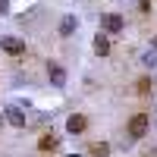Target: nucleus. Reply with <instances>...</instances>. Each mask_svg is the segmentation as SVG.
I'll list each match as a JSON object with an SVG mask.
<instances>
[{
    "label": "nucleus",
    "instance_id": "f257e3e1",
    "mask_svg": "<svg viewBox=\"0 0 157 157\" xmlns=\"http://www.w3.org/2000/svg\"><path fill=\"white\" fill-rule=\"evenodd\" d=\"M148 129H151V116L148 113H132L129 123H126V138L129 141H138V138L148 135Z\"/></svg>",
    "mask_w": 157,
    "mask_h": 157
},
{
    "label": "nucleus",
    "instance_id": "f03ea898",
    "mask_svg": "<svg viewBox=\"0 0 157 157\" xmlns=\"http://www.w3.org/2000/svg\"><path fill=\"white\" fill-rule=\"evenodd\" d=\"M0 50H3L6 57L19 60V57L29 54V44H25V38H19V35H0Z\"/></svg>",
    "mask_w": 157,
    "mask_h": 157
},
{
    "label": "nucleus",
    "instance_id": "7ed1b4c3",
    "mask_svg": "<svg viewBox=\"0 0 157 157\" xmlns=\"http://www.w3.org/2000/svg\"><path fill=\"white\" fill-rule=\"evenodd\" d=\"M98 22H101V32H107L110 38L126 32V19L120 16V13H101V19H98Z\"/></svg>",
    "mask_w": 157,
    "mask_h": 157
},
{
    "label": "nucleus",
    "instance_id": "20e7f679",
    "mask_svg": "<svg viewBox=\"0 0 157 157\" xmlns=\"http://www.w3.org/2000/svg\"><path fill=\"white\" fill-rule=\"evenodd\" d=\"M3 120L10 126H16V129H29V116H25L22 104H6L3 107Z\"/></svg>",
    "mask_w": 157,
    "mask_h": 157
},
{
    "label": "nucleus",
    "instance_id": "39448f33",
    "mask_svg": "<svg viewBox=\"0 0 157 157\" xmlns=\"http://www.w3.org/2000/svg\"><path fill=\"white\" fill-rule=\"evenodd\" d=\"M78 25H82V22H78L75 13H66V16H60V22H57V35L60 38H72L78 32Z\"/></svg>",
    "mask_w": 157,
    "mask_h": 157
},
{
    "label": "nucleus",
    "instance_id": "423d86ee",
    "mask_svg": "<svg viewBox=\"0 0 157 157\" xmlns=\"http://www.w3.org/2000/svg\"><path fill=\"white\" fill-rule=\"evenodd\" d=\"M47 78H50L54 88H66V78L69 75H66V69H63L57 60H47Z\"/></svg>",
    "mask_w": 157,
    "mask_h": 157
},
{
    "label": "nucleus",
    "instance_id": "0eeeda50",
    "mask_svg": "<svg viewBox=\"0 0 157 157\" xmlns=\"http://www.w3.org/2000/svg\"><path fill=\"white\" fill-rule=\"evenodd\" d=\"M66 132H69V135H85V132H88V116H85V113H69Z\"/></svg>",
    "mask_w": 157,
    "mask_h": 157
},
{
    "label": "nucleus",
    "instance_id": "6e6552de",
    "mask_svg": "<svg viewBox=\"0 0 157 157\" xmlns=\"http://www.w3.org/2000/svg\"><path fill=\"white\" fill-rule=\"evenodd\" d=\"M57 148H60V135L44 132L41 138H38V151H41V154H50V151H57Z\"/></svg>",
    "mask_w": 157,
    "mask_h": 157
},
{
    "label": "nucleus",
    "instance_id": "1a4fd4ad",
    "mask_svg": "<svg viewBox=\"0 0 157 157\" xmlns=\"http://www.w3.org/2000/svg\"><path fill=\"white\" fill-rule=\"evenodd\" d=\"M91 44H94V54H98V57H110V35H107V32H98Z\"/></svg>",
    "mask_w": 157,
    "mask_h": 157
},
{
    "label": "nucleus",
    "instance_id": "9d476101",
    "mask_svg": "<svg viewBox=\"0 0 157 157\" xmlns=\"http://www.w3.org/2000/svg\"><path fill=\"white\" fill-rule=\"evenodd\" d=\"M110 151H113L110 141H91V145H88V154L91 157H110Z\"/></svg>",
    "mask_w": 157,
    "mask_h": 157
},
{
    "label": "nucleus",
    "instance_id": "9b49d317",
    "mask_svg": "<svg viewBox=\"0 0 157 157\" xmlns=\"http://www.w3.org/2000/svg\"><path fill=\"white\" fill-rule=\"evenodd\" d=\"M135 91H138V94H151V91H154V78L151 75H141L135 82Z\"/></svg>",
    "mask_w": 157,
    "mask_h": 157
},
{
    "label": "nucleus",
    "instance_id": "f8f14e48",
    "mask_svg": "<svg viewBox=\"0 0 157 157\" xmlns=\"http://www.w3.org/2000/svg\"><path fill=\"white\" fill-rule=\"evenodd\" d=\"M141 63H145L148 69H157V50H148V54H141Z\"/></svg>",
    "mask_w": 157,
    "mask_h": 157
},
{
    "label": "nucleus",
    "instance_id": "ddd939ff",
    "mask_svg": "<svg viewBox=\"0 0 157 157\" xmlns=\"http://www.w3.org/2000/svg\"><path fill=\"white\" fill-rule=\"evenodd\" d=\"M138 13H151V0H138Z\"/></svg>",
    "mask_w": 157,
    "mask_h": 157
},
{
    "label": "nucleus",
    "instance_id": "4468645a",
    "mask_svg": "<svg viewBox=\"0 0 157 157\" xmlns=\"http://www.w3.org/2000/svg\"><path fill=\"white\" fill-rule=\"evenodd\" d=\"M6 13H10V3H6V0H0V16H6Z\"/></svg>",
    "mask_w": 157,
    "mask_h": 157
},
{
    "label": "nucleus",
    "instance_id": "2eb2a0df",
    "mask_svg": "<svg viewBox=\"0 0 157 157\" xmlns=\"http://www.w3.org/2000/svg\"><path fill=\"white\" fill-rule=\"evenodd\" d=\"M145 157H157V148H148V151H145Z\"/></svg>",
    "mask_w": 157,
    "mask_h": 157
},
{
    "label": "nucleus",
    "instance_id": "dca6fc26",
    "mask_svg": "<svg viewBox=\"0 0 157 157\" xmlns=\"http://www.w3.org/2000/svg\"><path fill=\"white\" fill-rule=\"evenodd\" d=\"M151 50H157V35H151Z\"/></svg>",
    "mask_w": 157,
    "mask_h": 157
},
{
    "label": "nucleus",
    "instance_id": "f3484780",
    "mask_svg": "<svg viewBox=\"0 0 157 157\" xmlns=\"http://www.w3.org/2000/svg\"><path fill=\"white\" fill-rule=\"evenodd\" d=\"M66 157H85V154H66Z\"/></svg>",
    "mask_w": 157,
    "mask_h": 157
},
{
    "label": "nucleus",
    "instance_id": "a211bd4d",
    "mask_svg": "<svg viewBox=\"0 0 157 157\" xmlns=\"http://www.w3.org/2000/svg\"><path fill=\"white\" fill-rule=\"evenodd\" d=\"M3 123H6V120H3V116H0V126H3Z\"/></svg>",
    "mask_w": 157,
    "mask_h": 157
},
{
    "label": "nucleus",
    "instance_id": "6ab92c4d",
    "mask_svg": "<svg viewBox=\"0 0 157 157\" xmlns=\"http://www.w3.org/2000/svg\"><path fill=\"white\" fill-rule=\"evenodd\" d=\"M78 3H82V0H78Z\"/></svg>",
    "mask_w": 157,
    "mask_h": 157
}]
</instances>
